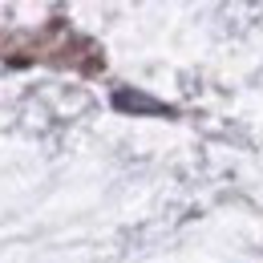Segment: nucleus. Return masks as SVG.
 Wrapping results in <instances>:
<instances>
[{
    "label": "nucleus",
    "mask_w": 263,
    "mask_h": 263,
    "mask_svg": "<svg viewBox=\"0 0 263 263\" xmlns=\"http://www.w3.org/2000/svg\"><path fill=\"white\" fill-rule=\"evenodd\" d=\"M114 105H118V109H138V114H166L162 101L142 98V93H130V89H122V93L114 98Z\"/></svg>",
    "instance_id": "f257e3e1"
}]
</instances>
